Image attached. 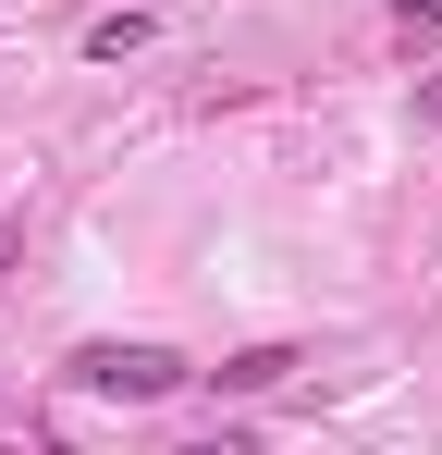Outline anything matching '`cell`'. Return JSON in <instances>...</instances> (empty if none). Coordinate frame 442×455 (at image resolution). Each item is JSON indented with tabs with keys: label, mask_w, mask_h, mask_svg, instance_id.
Wrapping results in <instances>:
<instances>
[{
	"label": "cell",
	"mask_w": 442,
	"mask_h": 455,
	"mask_svg": "<svg viewBox=\"0 0 442 455\" xmlns=\"http://www.w3.org/2000/svg\"><path fill=\"white\" fill-rule=\"evenodd\" d=\"M74 381L86 394H111V406H160V394H185V357L172 345H74Z\"/></svg>",
	"instance_id": "cell-1"
},
{
	"label": "cell",
	"mask_w": 442,
	"mask_h": 455,
	"mask_svg": "<svg viewBox=\"0 0 442 455\" xmlns=\"http://www.w3.org/2000/svg\"><path fill=\"white\" fill-rule=\"evenodd\" d=\"M393 37L418 50V37H442V0H393Z\"/></svg>",
	"instance_id": "cell-4"
},
{
	"label": "cell",
	"mask_w": 442,
	"mask_h": 455,
	"mask_svg": "<svg viewBox=\"0 0 442 455\" xmlns=\"http://www.w3.org/2000/svg\"><path fill=\"white\" fill-rule=\"evenodd\" d=\"M418 124H430V136H442V75H430V86H418Z\"/></svg>",
	"instance_id": "cell-6"
},
{
	"label": "cell",
	"mask_w": 442,
	"mask_h": 455,
	"mask_svg": "<svg viewBox=\"0 0 442 455\" xmlns=\"http://www.w3.org/2000/svg\"><path fill=\"white\" fill-rule=\"evenodd\" d=\"M185 455H258V431H197Z\"/></svg>",
	"instance_id": "cell-5"
},
{
	"label": "cell",
	"mask_w": 442,
	"mask_h": 455,
	"mask_svg": "<svg viewBox=\"0 0 442 455\" xmlns=\"http://www.w3.org/2000/svg\"><path fill=\"white\" fill-rule=\"evenodd\" d=\"M123 50H147V12H99L86 25V62H123Z\"/></svg>",
	"instance_id": "cell-3"
},
{
	"label": "cell",
	"mask_w": 442,
	"mask_h": 455,
	"mask_svg": "<svg viewBox=\"0 0 442 455\" xmlns=\"http://www.w3.org/2000/svg\"><path fill=\"white\" fill-rule=\"evenodd\" d=\"M283 370H295V345H246V357H221L209 381H221V394H271Z\"/></svg>",
	"instance_id": "cell-2"
}]
</instances>
